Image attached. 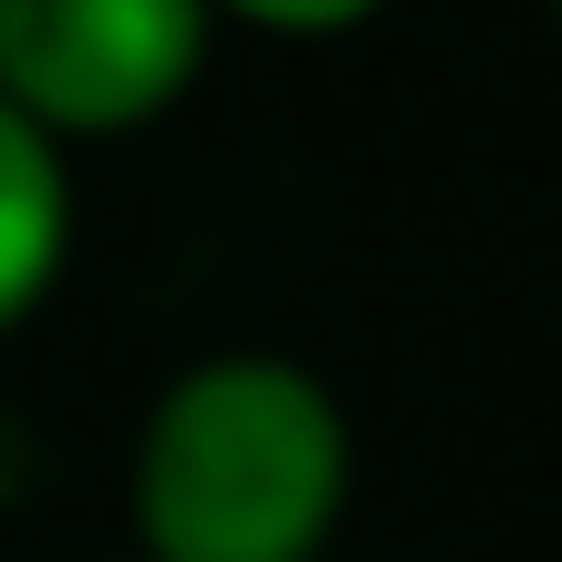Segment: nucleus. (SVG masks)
<instances>
[{
  "mask_svg": "<svg viewBox=\"0 0 562 562\" xmlns=\"http://www.w3.org/2000/svg\"><path fill=\"white\" fill-rule=\"evenodd\" d=\"M355 480L344 406L281 355H209L136 438L146 562H313Z\"/></svg>",
  "mask_w": 562,
  "mask_h": 562,
  "instance_id": "f257e3e1",
  "label": "nucleus"
},
{
  "mask_svg": "<svg viewBox=\"0 0 562 562\" xmlns=\"http://www.w3.org/2000/svg\"><path fill=\"white\" fill-rule=\"evenodd\" d=\"M209 63V0H0V104L42 136H125Z\"/></svg>",
  "mask_w": 562,
  "mask_h": 562,
  "instance_id": "f03ea898",
  "label": "nucleus"
},
{
  "mask_svg": "<svg viewBox=\"0 0 562 562\" xmlns=\"http://www.w3.org/2000/svg\"><path fill=\"white\" fill-rule=\"evenodd\" d=\"M63 240H74V188H63V146L32 115L0 104V334L53 292Z\"/></svg>",
  "mask_w": 562,
  "mask_h": 562,
  "instance_id": "7ed1b4c3",
  "label": "nucleus"
},
{
  "mask_svg": "<svg viewBox=\"0 0 562 562\" xmlns=\"http://www.w3.org/2000/svg\"><path fill=\"white\" fill-rule=\"evenodd\" d=\"M209 11L250 21V32H281V42H334V32H355V21H375L385 0H209Z\"/></svg>",
  "mask_w": 562,
  "mask_h": 562,
  "instance_id": "20e7f679",
  "label": "nucleus"
},
{
  "mask_svg": "<svg viewBox=\"0 0 562 562\" xmlns=\"http://www.w3.org/2000/svg\"><path fill=\"white\" fill-rule=\"evenodd\" d=\"M552 11H562V0H552Z\"/></svg>",
  "mask_w": 562,
  "mask_h": 562,
  "instance_id": "39448f33",
  "label": "nucleus"
}]
</instances>
